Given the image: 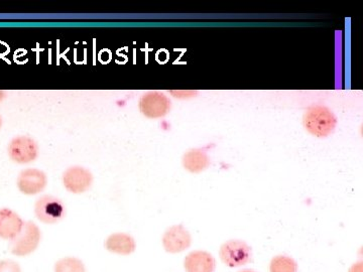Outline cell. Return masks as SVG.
I'll return each mask as SVG.
<instances>
[{
	"instance_id": "cell-1",
	"label": "cell",
	"mask_w": 363,
	"mask_h": 272,
	"mask_svg": "<svg viewBox=\"0 0 363 272\" xmlns=\"http://www.w3.org/2000/svg\"><path fill=\"white\" fill-rule=\"evenodd\" d=\"M306 130L316 137H326L335 130L337 119L328 107L313 105L306 110L303 118Z\"/></svg>"
},
{
	"instance_id": "cell-2",
	"label": "cell",
	"mask_w": 363,
	"mask_h": 272,
	"mask_svg": "<svg viewBox=\"0 0 363 272\" xmlns=\"http://www.w3.org/2000/svg\"><path fill=\"white\" fill-rule=\"evenodd\" d=\"M40 238H42V233L39 227L32 221L25 222L21 233L11 240L9 251L16 256H28L39 246Z\"/></svg>"
},
{
	"instance_id": "cell-3",
	"label": "cell",
	"mask_w": 363,
	"mask_h": 272,
	"mask_svg": "<svg viewBox=\"0 0 363 272\" xmlns=\"http://www.w3.org/2000/svg\"><path fill=\"white\" fill-rule=\"evenodd\" d=\"M9 156L16 164H30L39 157V145L30 136H16L9 143Z\"/></svg>"
},
{
	"instance_id": "cell-4",
	"label": "cell",
	"mask_w": 363,
	"mask_h": 272,
	"mask_svg": "<svg viewBox=\"0 0 363 272\" xmlns=\"http://www.w3.org/2000/svg\"><path fill=\"white\" fill-rule=\"evenodd\" d=\"M222 262L229 267L245 266L252 260V248L241 240H229L219 251Z\"/></svg>"
},
{
	"instance_id": "cell-5",
	"label": "cell",
	"mask_w": 363,
	"mask_h": 272,
	"mask_svg": "<svg viewBox=\"0 0 363 272\" xmlns=\"http://www.w3.org/2000/svg\"><path fill=\"white\" fill-rule=\"evenodd\" d=\"M63 202L52 196H43L35 205V217L45 224H56L65 217Z\"/></svg>"
},
{
	"instance_id": "cell-6",
	"label": "cell",
	"mask_w": 363,
	"mask_h": 272,
	"mask_svg": "<svg viewBox=\"0 0 363 272\" xmlns=\"http://www.w3.org/2000/svg\"><path fill=\"white\" fill-rule=\"evenodd\" d=\"M138 108L147 118H162L171 110V100L164 93L155 91L143 95L138 102Z\"/></svg>"
},
{
	"instance_id": "cell-7",
	"label": "cell",
	"mask_w": 363,
	"mask_h": 272,
	"mask_svg": "<svg viewBox=\"0 0 363 272\" xmlns=\"http://www.w3.org/2000/svg\"><path fill=\"white\" fill-rule=\"evenodd\" d=\"M93 183L92 174L82 166H71L63 175L64 187L72 194H82Z\"/></svg>"
},
{
	"instance_id": "cell-8",
	"label": "cell",
	"mask_w": 363,
	"mask_h": 272,
	"mask_svg": "<svg viewBox=\"0 0 363 272\" xmlns=\"http://www.w3.org/2000/svg\"><path fill=\"white\" fill-rule=\"evenodd\" d=\"M48 178L44 171L37 169H26L21 171L16 185L23 194L33 196L43 192L47 187Z\"/></svg>"
},
{
	"instance_id": "cell-9",
	"label": "cell",
	"mask_w": 363,
	"mask_h": 272,
	"mask_svg": "<svg viewBox=\"0 0 363 272\" xmlns=\"http://www.w3.org/2000/svg\"><path fill=\"white\" fill-rule=\"evenodd\" d=\"M192 238L183 225H175L169 228L162 236V245L169 253H180L190 247Z\"/></svg>"
},
{
	"instance_id": "cell-10",
	"label": "cell",
	"mask_w": 363,
	"mask_h": 272,
	"mask_svg": "<svg viewBox=\"0 0 363 272\" xmlns=\"http://www.w3.org/2000/svg\"><path fill=\"white\" fill-rule=\"evenodd\" d=\"M25 222L13 210L0 209V239L13 240L23 230Z\"/></svg>"
},
{
	"instance_id": "cell-11",
	"label": "cell",
	"mask_w": 363,
	"mask_h": 272,
	"mask_svg": "<svg viewBox=\"0 0 363 272\" xmlns=\"http://www.w3.org/2000/svg\"><path fill=\"white\" fill-rule=\"evenodd\" d=\"M215 259L206 251H193L189 253L184 261L187 272H214Z\"/></svg>"
},
{
	"instance_id": "cell-12",
	"label": "cell",
	"mask_w": 363,
	"mask_h": 272,
	"mask_svg": "<svg viewBox=\"0 0 363 272\" xmlns=\"http://www.w3.org/2000/svg\"><path fill=\"white\" fill-rule=\"evenodd\" d=\"M135 241L130 234H111L105 241V248L109 252L116 253V254L130 255L135 252Z\"/></svg>"
},
{
	"instance_id": "cell-13",
	"label": "cell",
	"mask_w": 363,
	"mask_h": 272,
	"mask_svg": "<svg viewBox=\"0 0 363 272\" xmlns=\"http://www.w3.org/2000/svg\"><path fill=\"white\" fill-rule=\"evenodd\" d=\"M183 166L190 173H201L210 166V159L203 149L189 150L184 154Z\"/></svg>"
},
{
	"instance_id": "cell-14",
	"label": "cell",
	"mask_w": 363,
	"mask_h": 272,
	"mask_svg": "<svg viewBox=\"0 0 363 272\" xmlns=\"http://www.w3.org/2000/svg\"><path fill=\"white\" fill-rule=\"evenodd\" d=\"M297 262L285 255L274 257L269 264V272H297Z\"/></svg>"
},
{
	"instance_id": "cell-15",
	"label": "cell",
	"mask_w": 363,
	"mask_h": 272,
	"mask_svg": "<svg viewBox=\"0 0 363 272\" xmlns=\"http://www.w3.org/2000/svg\"><path fill=\"white\" fill-rule=\"evenodd\" d=\"M55 272H86L84 264L75 257H65L55 264Z\"/></svg>"
},
{
	"instance_id": "cell-16",
	"label": "cell",
	"mask_w": 363,
	"mask_h": 272,
	"mask_svg": "<svg viewBox=\"0 0 363 272\" xmlns=\"http://www.w3.org/2000/svg\"><path fill=\"white\" fill-rule=\"evenodd\" d=\"M0 272H21V269L13 260H0Z\"/></svg>"
},
{
	"instance_id": "cell-17",
	"label": "cell",
	"mask_w": 363,
	"mask_h": 272,
	"mask_svg": "<svg viewBox=\"0 0 363 272\" xmlns=\"http://www.w3.org/2000/svg\"><path fill=\"white\" fill-rule=\"evenodd\" d=\"M362 262H358V264L351 267L350 272H362Z\"/></svg>"
},
{
	"instance_id": "cell-18",
	"label": "cell",
	"mask_w": 363,
	"mask_h": 272,
	"mask_svg": "<svg viewBox=\"0 0 363 272\" xmlns=\"http://www.w3.org/2000/svg\"><path fill=\"white\" fill-rule=\"evenodd\" d=\"M4 97H6V93H4V91H0V102L4 99Z\"/></svg>"
},
{
	"instance_id": "cell-19",
	"label": "cell",
	"mask_w": 363,
	"mask_h": 272,
	"mask_svg": "<svg viewBox=\"0 0 363 272\" xmlns=\"http://www.w3.org/2000/svg\"><path fill=\"white\" fill-rule=\"evenodd\" d=\"M240 272H255V271H252V269H245V271H241Z\"/></svg>"
},
{
	"instance_id": "cell-20",
	"label": "cell",
	"mask_w": 363,
	"mask_h": 272,
	"mask_svg": "<svg viewBox=\"0 0 363 272\" xmlns=\"http://www.w3.org/2000/svg\"><path fill=\"white\" fill-rule=\"evenodd\" d=\"M2 125V118L1 116H0V128H1Z\"/></svg>"
}]
</instances>
